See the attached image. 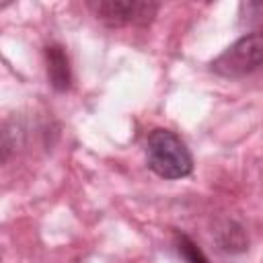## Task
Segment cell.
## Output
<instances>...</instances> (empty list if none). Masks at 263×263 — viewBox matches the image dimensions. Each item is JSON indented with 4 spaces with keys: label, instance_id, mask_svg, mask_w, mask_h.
<instances>
[{
    "label": "cell",
    "instance_id": "1",
    "mask_svg": "<svg viewBox=\"0 0 263 263\" xmlns=\"http://www.w3.org/2000/svg\"><path fill=\"white\" fill-rule=\"evenodd\" d=\"M148 168L168 181L185 179L193 173V156L185 142L166 127H154L146 138Z\"/></svg>",
    "mask_w": 263,
    "mask_h": 263
},
{
    "label": "cell",
    "instance_id": "2",
    "mask_svg": "<svg viewBox=\"0 0 263 263\" xmlns=\"http://www.w3.org/2000/svg\"><path fill=\"white\" fill-rule=\"evenodd\" d=\"M261 68H263V33H255V31L236 39L210 64V70L222 78H245Z\"/></svg>",
    "mask_w": 263,
    "mask_h": 263
},
{
    "label": "cell",
    "instance_id": "3",
    "mask_svg": "<svg viewBox=\"0 0 263 263\" xmlns=\"http://www.w3.org/2000/svg\"><path fill=\"white\" fill-rule=\"evenodd\" d=\"M97 21L107 27H146L154 21L160 4L148 0H92L86 4Z\"/></svg>",
    "mask_w": 263,
    "mask_h": 263
},
{
    "label": "cell",
    "instance_id": "4",
    "mask_svg": "<svg viewBox=\"0 0 263 263\" xmlns=\"http://www.w3.org/2000/svg\"><path fill=\"white\" fill-rule=\"evenodd\" d=\"M212 234H214V242H216L218 251H222L226 255H238V253H245L249 249L247 230L236 220L224 218V220L216 222Z\"/></svg>",
    "mask_w": 263,
    "mask_h": 263
},
{
    "label": "cell",
    "instance_id": "5",
    "mask_svg": "<svg viewBox=\"0 0 263 263\" xmlns=\"http://www.w3.org/2000/svg\"><path fill=\"white\" fill-rule=\"evenodd\" d=\"M43 53H45V70H47L49 84L60 92L68 90L72 82V68H70L66 49L58 43H49L43 49Z\"/></svg>",
    "mask_w": 263,
    "mask_h": 263
},
{
    "label": "cell",
    "instance_id": "6",
    "mask_svg": "<svg viewBox=\"0 0 263 263\" xmlns=\"http://www.w3.org/2000/svg\"><path fill=\"white\" fill-rule=\"evenodd\" d=\"M173 242H175V249L179 253V257L185 261V263H210L208 257L203 255V251L199 249V245L185 232L181 230H175V236H173Z\"/></svg>",
    "mask_w": 263,
    "mask_h": 263
},
{
    "label": "cell",
    "instance_id": "7",
    "mask_svg": "<svg viewBox=\"0 0 263 263\" xmlns=\"http://www.w3.org/2000/svg\"><path fill=\"white\" fill-rule=\"evenodd\" d=\"M242 21L255 29V33H263V2H245L240 4Z\"/></svg>",
    "mask_w": 263,
    "mask_h": 263
}]
</instances>
